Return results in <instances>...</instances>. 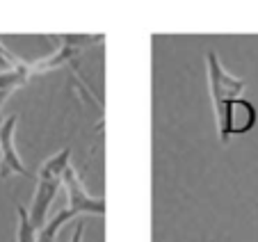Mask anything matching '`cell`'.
<instances>
[{
  "instance_id": "1",
  "label": "cell",
  "mask_w": 258,
  "mask_h": 242,
  "mask_svg": "<svg viewBox=\"0 0 258 242\" xmlns=\"http://www.w3.org/2000/svg\"><path fill=\"white\" fill-rule=\"evenodd\" d=\"M215 121H217V133L222 144H229L231 137L244 135V133H249L256 126L258 110L249 98L235 96L215 112Z\"/></svg>"
},
{
  "instance_id": "2",
  "label": "cell",
  "mask_w": 258,
  "mask_h": 242,
  "mask_svg": "<svg viewBox=\"0 0 258 242\" xmlns=\"http://www.w3.org/2000/svg\"><path fill=\"white\" fill-rule=\"evenodd\" d=\"M206 71H208V89H210V101H213L215 112L226 101H231L235 96H242L247 83L242 78L231 76L215 50H208V55H206Z\"/></svg>"
},
{
  "instance_id": "3",
  "label": "cell",
  "mask_w": 258,
  "mask_h": 242,
  "mask_svg": "<svg viewBox=\"0 0 258 242\" xmlns=\"http://www.w3.org/2000/svg\"><path fill=\"white\" fill-rule=\"evenodd\" d=\"M16 126H19V114H10L0 121V178H10V176L19 174L37 180V174H32L23 165L21 155L16 153Z\"/></svg>"
},
{
  "instance_id": "4",
  "label": "cell",
  "mask_w": 258,
  "mask_h": 242,
  "mask_svg": "<svg viewBox=\"0 0 258 242\" xmlns=\"http://www.w3.org/2000/svg\"><path fill=\"white\" fill-rule=\"evenodd\" d=\"M62 185L67 188V199L73 215H105V199L103 197H92V194L85 190L83 178L76 171V167H69L62 176Z\"/></svg>"
},
{
  "instance_id": "5",
  "label": "cell",
  "mask_w": 258,
  "mask_h": 242,
  "mask_svg": "<svg viewBox=\"0 0 258 242\" xmlns=\"http://www.w3.org/2000/svg\"><path fill=\"white\" fill-rule=\"evenodd\" d=\"M59 188H62V180L59 178H37V192H34L32 206H30L28 215H30V222L39 228V231L48 222L46 217H48V210L53 206V201L57 199Z\"/></svg>"
},
{
  "instance_id": "6",
  "label": "cell",
  "mask_w": 258,
  "mask_h": 242,
  "mask_svg": "<svg viewBox=\"0 0 258 242\" xmlns=\"http://www.w3.org/2000/svg\"><path fill=\"white\" fill-rule=\"evenodd\" d=\"M32 76H34L32 62H23V59H21L16 67L0 71V89H10V92H14V89L28 85V80Z\"/></svg>"
},
{
  "instance_id": "7",
  "label": "cell",
  "mask_w": 258,
  "mask_h": 242,
  "mask_svg": "<svg viewBox=\"0 0 258 242\" xmlns=\"http://www.w3.org/2000/svg\"><path fill=\"white\" fill-rule=\"evenodd\" d=\"M69 167H71V149H69V146H64L62 151H57L55 155H50L44 165L39 167L37 178H59V180H62L64 171H67Z\"/></svg>"
},
{
  "instance_id": "8",
  "label": "cell",
  "mask_w": 258,
  "mask_h": 242,
  "mask_svg": "<svg viewBox=\"0 0 258 242\" xmlns=\"http://www.w3.org/2000/svg\"><path fill=\"white\" fill-rule=\"evenodd\" d=\"M73 217H76V215H73L69 208L57 210V213H55L53 217H50L48 222H46V226L39 231V235H37V242H57V233H59V228H62L67 222H71Z\"/></svg>"
},
{
  "instance_id": "9",
  "label": "cell",
  "mask_w": 258,
  "mask_h": 242,
  "mask_svg": "<svg viewBox=\"0 0 258 242\" xmlns=\"http://www.w3.org/2000/svg\"><path fill=\"white\" fill-rule=\"evenodd\" d=\"M16 217H19V228H16V242H37V235H39V228L30 222L28 208L23 206H16Z\"/></svg>"
},
{
  "instance_id": "10",
  "label": "cell",
  "mask_w": 258,
  "mask_h": 242,
  "mask_svg": "<svg viewBox=\"0 0 258 242\" xmlns=\"http://www.w3.org/2000/svg\"><path fill=\"white\" fill-rule=\"evenodd\" d=\"M21 62V57H16L14 53H12L10 48H7L3 41H0V69L5 71V69H12V67H16V64Z\"/></svg>"
},
{
  "instance_id": "11",
  "label": "cell",
  "mask_w": 258,
  "mask_h": 242,
  "mask_svg": "<svg viewBox=\"0 0 258 242\" xmlns=\"http://www.w3.org/2000/svg\"><path fill=\"white\" fill-rule=\"evenodd\" d=\"M83 233H85V224L80 222L78 226H76V231H73V235H71V240L69 242H83Z\"/></svg>"
},
{
  "instance_id": "12",
  "label": "cell",
  "mask_w": 258,
  "mask_h": 242,
  "mask_svg": "<svg viewBox=\"0 0 258 242\" xmlns=\"http://www.w3.org/2000/svg\"><path fill=\"white\" fill-rule=\"evenodd\" d=\"M10 89H0V107H3V105H5V103H7V98H10Z\"/></svg>"
}]
</instances>
